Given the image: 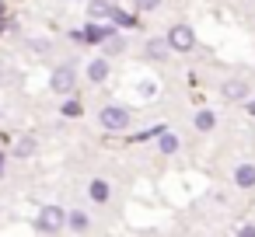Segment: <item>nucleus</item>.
Wrapping results in <instances>:
<instances>
[{
    "label": "nucleus",
    "mask_w": 255,
    "mask_h": 237,
    "mask_svg": "<svg viewBox=\"0 0 255 237\" xmlns=\"http://www.w3.org/2000/svg\"><path fill=\"white\" fill-rule=\"evenodd\" d=\"M192 126H196V129H199V133H210V129H213V126H217V115H213V112H206V108H203V112H196V119H192Z\"/></svg>",
    "instance_id": "14"
},
{
    "label": "nucleus",
    "mask_w": 255,
    "mask_h": 237,
    "mask_svg": "<svg viewBox=\"0 0 255 237\" xmlns=\"http://www.w3.org/2000/svg\"><path fill=\"white\" fill-rule=\"evenodd\" d=\"M67 227V213L60 209V206H42L39 209V216H35V230H42V234H56V230H63Z\"/></svg>",
    "instance_id": "2"
},
{
    "label": "nucleus",
    "mask_w": 255,
    "mask_h": 237,
    "mask_svg": "<svg viewBox=\"0 0 255 237\" xmlns=\"http://www.w3.org/2000/svg\"><path fill=\"white\" fill-rule=\"evenodd\" d=\"M105 77H109V63H105V60H91V63H88V80H91V84H102Z\"/></svg>",
    "instance_id": "11"
},
{
    "label": "nucleus",
    "mask_w": 255,
    "mask_h": 237,
    "mask_svg": "<svg viewBox=\"0 0 255 237\" xmlns=\"http://www.w3.org/2000/svg\"><path fill=\"white\" fill-rule=\"evenodd\" d=\"M0 174H4V154H0Z\"/></svg>",
    "instance_id": "20"
},
{
    "label": "nucleus",
    "mask_w": 255,
    "mask_h": 237,
    "mask_svg": "<svg viewBox=\"0 0 255 237\" xmlns=\"http://www.w3.org/2000/svg\"><path fill=\"white\" fill-rule=\"evenodd\" d=\"M88 195H91L95 202H109V195H112V185H109L105 178H95V181L88 185Z\"/></svg>",
    "instance_id": "8"
},
{
    "label": "nucleus",
    "mask_w": 255,
    "mask_h": 237,
    "mask_svg": "<svg viewBox=\"0 0 255 237\" xmlns=\"http://www.w3.org/2000/svg\"><path fill=\"white\" fill-rule=\"evenodd\" d=\"M109 21H112L116 28H136V25H140V21H136L133 14H126V11H116V7H112V14H109Z\"/></svg>",
    "instance_id": "13"
},
{
    "label": "nucleus",
    "mask_w": 255,
    "mask_h": 237,
    "mask_svg": "<svg viewBox=\"0 0 255 237\" xmlns=\"http://www.w3.org/2000/svg\"><path fill=\"white\" fill-rule=\"evenodd\" d=\"M224 98H231V101H241V98H248V84L245 80H224Z\"/></svg>",
    "instance_id": "7"
},
{
    "label": "nucleus",
    "mask_w": 255,
    "mask_h": 237,
    "mask_svg": "<svg viewBox=\"0 0 255 237\" xmlns=\"http://www.w3.org/2000/svg\"><path fill=\"white\" fill-rule=\"evenodd\" d=\"M67 227H70V230H88V227H91V216H88L84 209H74V213H67Z\"/></svg>",
    "instance_id": "12"
},
{
    "label": "nucleus",
    "mask_w": 255,
    "mask_h": 237,
    "mask_svg": "<svg viewBox=\"0 0 255 237\" xmlns=\"http://www.w3.org/2000/svg\"><path fill=\"white\" fill-rule=\"evenodd\" d=\"M112 35V28H105V25H98V21H91L88 28H84V35L81 39H88V42H105Z\"/></svg>",
    "instance_id": "9"
},
{
    "label": "nucleus",
    "mask_w": 255,
    "mask_h": 237,
    "mask_svg": "<svg viewBox=\"0 0 255 237\" xmlns=\"http://www.w3.org/2000/svg\"><path fill=\"white\" fill-rule=\"evenodd\" d=\"M234 185H238V188H255V164L241 160V164L234 167Z\"/></svg>",
    "instance_id": "5"
},
{
    "label": "nucleus",
    "mask_w": 255,
    "mask_h": 237,
    "mask_svg": "<svg viewBox=\"0 0 255 237\" xmlns=\"http://www.w3.org/2000/svg\"><path fill=\"white\" fill-rule=\"evenodd\" d=\"M74 84H77V74H74V67H70V63L53 70V80H49V87H53L56 94H70V91H74Z\"/></svg>",
    "instance_id": "4"
},
{
    "label": "nucleus",
    "mask_w": 255,
    "mask_h": 237,
    "mask_svg": "<svg viewBox=\"0 0 255 237\" xmlns=\"http://www.w3.org/2000/svg\"><path fill=\"white\" fill-rule=\"evenodd\" d=\"M248 112H252V115H255V101H252V105H248Z\"/></svg>",
    "instance_id": "21"
},
{
    "label": "nucleus",
    "mask_w": 255,
    "mask_h": 237,
    "mask_svg": "<svg viewBox=\"0 0 255 237\" xmlns=\"http://www.w3.org/2000/svg\"><path fill=\"white\" fill-rule=\"evenodd\" d=\"M98 122H102L109 133H123V129L129 126V112H126L123 105H105V108L98 112Z\"/></svg>",
    "instance_id": "3"
},
{
    "label": "nucleus",
    "mask_w": 255,
    "mask_h": 237,
    "mask_svg": "<svg viewBox=\"0 0 255 237\" xmlns=\"http://www.w3.org/2000/svg\"><path fill=\"white\" fill-rule=\"evenodd\" d=\"M112 14V0H88V18L91 21H105Z\"/></svg>",
    "instance_id": "6"
},
{
    "label": "nucleus",
    "mask_w": 255,
    "mask_h": 237,
    "mask_svg": "<svg viewBox=\"0 0 255 237\" xmlns=\"http://www.w3.org/2000/svg\"><path fill=\"white\" fill-rule=\"evenodd\" d=\"M133 4H136V11H157L161 0H133Z\"/></svg>",
    "instance_id": "17"
},
{
    "label": "nucleus",
    "mask_w": 255,
    "mask_h": 237,
    "mask_svg": "<svg viewBox=\"0 0 255 237\" xmlns=\"http://www.w3.org/2000/svg\"><path fill=\"white\" fill-rule=\"evenodd\" d=\"M157 150H161V154H164V157H168V154H175V150H178V136H175V133H168V129H164V133H161V136H157Z\"/></svg>",
    "instance_id": "15"
},
{
    "label": "nucleus",
    "mask_w": 255,
    "mask_h": 237,
    "mask_svg": "<svg viewBox=\"0 0 255 237\" xmlns=\"http://www.w3.org/2000/svg\"><path fill=\"white\" fill-rule=\"evenodd\" d=\"M168 53H171V49H168V42H164V39H150V42H147V56H150V60L164 63V60H168Z\"/></svg>",
    "instance_id": "10"
},
{
    "label": "nucleus",
    "mask_w": 255,
    "mask_h": 237,
    "mask_svg": "<svg viewBox=\"0 0 255 237\" xmlns=\"http://www.w3.org/2000/svg\"><path fill=\"white\" fill-rule=\"evenodd\" d=\"M32 150H35V140H28V136H25V140H18V150H14V154H18V157H28Z\"/></svg>",
    "instance_id": "16"
},
{
    "label": "nucleus",
    "mask_w": 255,
    "mask_h": 237,
    "mask_svg": "<svg viewBox=\"0 0 255 237\" xmlns=\"http://www.w3.org/2000/svg\"><path fill=\"white\" fill-rule=\"evenodd\" d=\"M164 42H168V49H171V53H192V49H196V35H192V28H189V25H182V21L168 28Z\"/></svg>",
    "instance_id": "1"
},
{
    "label": "nucleus",
    "mask_w": 255,
    "mask_h": 237,
    "mask_svg": "<svg viewBox=\"0 0 255 237\" xmlns=\"http://www.w3.org/2000/svg\"><path fill=\"white\" fill-rule=\"evenodd\" d=\"M28 46H32V49H35V53H46V49H49V42H46V39H32V42H28Z\"/></svg>",
    "instance_id": "19"
},
{
    "label": "nucleus",
    "mask_w": 255,
    "mask_h": 237,
    "mask_svg": "<svg viewBox=\"0 0 255 237\" xmlns=\"http://www.w3.org/2000/svg\"><path fill=\"white\" fill-rule=\"evenodd\" d=\"M63 115H81V101H74V98H70V101L63 105Z\"/></svg>",
    "instance_id": "18"
}]
</instances>
